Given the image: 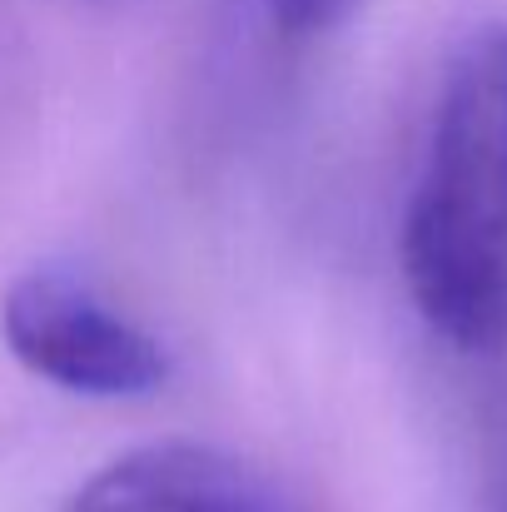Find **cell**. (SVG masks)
Instances as JSON below:
<instances>
[{
  "label": "cell",
  "instance_id": "7a4b0ae2",
  "mask_svg": "<svg viewBox=\"0 0 507 512\" xmlns=\"http://www.w3.org/2000/svg\"><path fill=\"white\" fill-rule=\"evenodd\" d=\"M0 339L20 368L80 398H150L169 353L70 269H30L0 299Z\"/></svg>",
  "mask_w": 507,
  "mask_h": 512
},
{
  "label": "cell",
  "instance_id": "3957f363",
  "mask_svg": "<svg viewBox=\"0 0 507 512\" xmlns=\"http://www.w3.org/2000/svg\"><path fill=\"white\" fill-rule=\"evenodd\" d=\"M65 512H289L239 458L204 443H150L100 468Z\"/></svg>",
  "mask_w": 507,
  "mask_h": 512
},
{
  "label": "cell",
  "instance_id": "277c9868",
  "mask_svg": "<svg viewBox=\"0 0 507 512\" xmlns=\"http://www.w3.org/2000/svg\"><path fill=\"white\" fill-rule=\"evenodd\" d=\"M264 5V15L284 30V35H329L334 25H343L353 10H358V0H259Z\"/></svg>",
  "mask_w": 507,
  "mask_h": 512
},
{
  "label": "cell",
  "instance_id": "6da1fadb",
  "mask_svg": "<svg viewBox=\"0 0 507 512\" xmlns=\"http://www.w3.org/2000/svg\"><path fill=\"white\" fill-rule=\"evenodd\" d=\"M403 279L438 339L507 348V25L453 55L403 209Z\"/></svg>",
  "mask_w": 507,
  "mask_h": 512
}]
</instances>
